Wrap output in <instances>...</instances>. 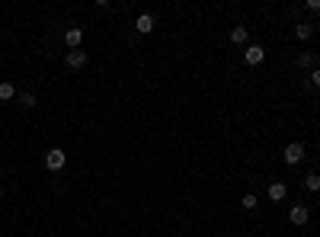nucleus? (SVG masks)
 Listing matches in <instances>:
<instances>
[{
	"instance_id": "f257e3e1",
	"label": "nucleus",
	"mask_w": 320,
	"mask_h": 237,
	"mask_svg": "<svg viewBox=\"0 0 320 237\" xmlns=\"http://www.w3.org/2000/svg\"><path fill=\"white\" fill-rule=\"evenodd\" d=\"M64 151H61V147H51L48 154H45V167H48V170H61V167H64Z\"/></svg>"
},
{
	"instance_id": "f03ea898",
	"label": "nucleus",
	"mask_w": 320,
	"mask_h": 237,
	"mask_svg": "<svg viewBox=\"0 0 320 237\" xmlns=\"http://www.w3.org/2000/svg\"><path fill=\"white\" fill-rule=\"evenodd\" d=\"M282 157H285V164H301V160H304V147L301 144H288Z\"/></svg>"
},
{
	"instance_id": "7ed1b4c3",
	"label": "nucleus",
	"mask_w": 320,
	"mask_h": 237,
	"mask_svg": "<svg viewBox=\"0 0 320 237\" xmlns=\"http://www.w3.org/2000/svg\"><path fill=\"white\" fill-rule=\"evenodd\" d=\"M288 218H291V225H308V218H311V212L304 205H291V212H288Z\"/></svg>"
},
{
	"instance_id": "20e7f679",
	"label": "nucleus",
	"mask_w": 320,
	"mask_h": 237,
	"mask_svg": "<svg viewBox=\"0 0 320 237\" xmlns=\"http://www.w3.org/2000/svg\"><path fill=\"white\" fill-rule=\"evenodd\" d=\"M243 58H247V64H260V61L266 58V51H263V45H250V48L243 51Z\"/></svg>"
},
{
	"instance_id": "39448f33",
	"label": "nucleus",
	"mask_w": 320,
	"mask_h": 237,
	"mask_svg": "<svg viewBox=\"0 0 320 237\" xmlns=\"http://www.w3.org/2000/svg\"><path fill=\"white\" fill-rule=\"evenodd\" d=\"M135 29H138L141 36H147V32L154 29V16H151V13H141V16H138V23H135Z\"/></svg>"
},
{
	"instance_id": "423d86ee",
	"label": "nucleus",
	"mask_w": 320,
	"mask_h": 237,
	"mask_svg": "<svg viewBox=\"0 0 320 237\" xmlns=\"http://www.w3.org/2000/svg\"><path fill=\"white\" fill-rule=\"evenodd\" d=\"M84 64H87V51H80V48L67 51V67H84Z\"/></svg>"
},
{
	"instance_id": "0eeeda50",
	"label": "nucleus",
	"mask_w": 320,
	"mask_h": 237,
	"mask_svg": "<svg viewBox=\"0 0 320 237\" xmlns=\"http://www.w3.org/2000/svg\"><path fill=\"white\" fill-rule=\"evenodd\" d=\"M64 42L71 45V48H77L80 42H84V29H67V36H64Z\"/></svg>"
},
{
	"instance_id": "6e6552de",
	"label": "nucleus",
	"mask_w": 320,
	"mask_h": 237,
	"mask_svg": "<svg viewBox=\"0 0 320 237\" xmlns=\"http://www.w3.org/2000/svg\"><path fill=\"white\" fill-rule=\"evenodd\" d=\"M285 192H288V189H285V183H272V186H269V199H275V202H282Z\"/></svg>"
},
{
	"instance_id": "1a4fd4ad",
	"label": "nucleus",
	"mask_w": 320,
	"mask_h": 237,
	"mask_svg": "<svg viewBox=\"0 0 320 237\" xmlns=\"http://www.w3.org/2000/svg\"><path fill=\"white\" fill-rule=\"evenodd\" d=\"M230 42H234V45L247 42V29H243V26H234V29H230Z\"/></svg>"
},
{
	"instance_id": "9d476101",
	"label": "nucleus",
	"mask_w": 320,
	"mask_h": 237,
	"mask_svg": "<svg viewBox=\"0 0 320 237\" xmlns=\"http://www.w3.org/2000/svg\"><path fill=\"white\" fill-rule=\"evenodd\" d=\"M16 96V87L10 84V80H3V84H0V99H13Z\"/></svg>"
},
{
	"instance_id": "9b49d317",
	"label": "nucleus",
	"mask_w": 320,
	"mask_h": 237,
	"mask_svg": "<svg viewBox=\"0 0 320 237\" xmlns=\"http://www.w3.org/2000/svg\"><path fill=\"white\" fill-rule=\"evenodd\" d=\"M304 186H308L311 192H317V189H320V177H317V173H308V177H304Z\"/></svg>"
},
{
	"instance_id": "f8f14e48",
	"label": "nucleus",
	"mask_w": 320,
	"mask_h": 237,
	"mask_svg": "<svg viewBox=\"0 0 320 237\" xmlns=\"http://www.w3.org/2000/svg\"><path fill=\"white\" fill-rule=\"evenodd\" d=\"M298 39H311V36H314V29H311V23H298Z\"/></svg>"
},
{
	"instance_id": "ddd939ff",
	"label": "nucleus",
	"mask_w": 320,
	"mask_h": 237,
	"mask_svg": "<svg viewBox=\"0 0 320 237\" xmlns=\"http://www.w3.org/2000/svg\"><path fill=\"white\" fill-rule=\"evenodd\" d=\"M240 205L247 208V212H253V208H256V195H253V192H247V195H243V202H240Z\"/></svg>"
},
{
	"instance_id": "4468645a",
	"label": "nucleus",
	"mask_w": 320,
	"mask_h": 237,
	"mask_svg": "<svg viewBox=\"0 0 320 237\" xmlns=\"http://www.w3.org/2000/svg\"><path fill=\"white\" fill-rule=\"evenodd\" d=\"M19 103L23 106H36V96H32V93H19Z\"/></svg>"
},
{
	"instance_id": "2eb2a0df",
	"label": "nucleus",
	"mask_w": 320,
	"mask_h": 237,
	"mask_svg": "<svg viewBox=\"0 0 320 237\" xmlns=\"http://www.w3.org/2000/svg\"><path fill=\"white\" fill-rule=\"evenodd\" d=\"M298 64H301V67H311V64H314V58L304 51V55H298Z\"/></svg>"
},
{
	"instance_id": "dca6fc26",
	"label": "nucleus",
	"mask_w": 320,
	"mask_h": 237,
	"mask_svg": "<svg viewBox=\"0 0 320 237\" xmlns=\"http://www.w3.org/2000/svg\"><path fill=\"white\" fill-rule=\"evenodd\" d=\"M308 10H314V13H320V0H308Z\"/></svg>"
},
{
	"instance_id": "f3484780",
	"label": "nucleus",
	"mask_w": 320,
	"mask_h": 237,
	"mask_svg": "<svg viewBox=\"0 0 320 237\" xmlns=\"http://www.w3.org/2000/svg\"><path fill=\"white\" fill-rule=\"evenodd\" d=\"M311 84H314V87H320V67H317L314 74H311Z\"/></svg>"
}]
</instances>
